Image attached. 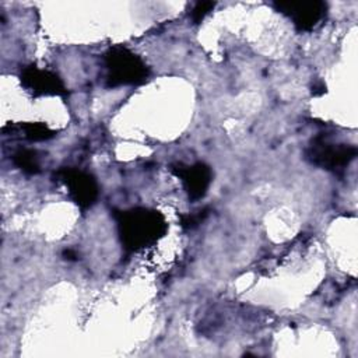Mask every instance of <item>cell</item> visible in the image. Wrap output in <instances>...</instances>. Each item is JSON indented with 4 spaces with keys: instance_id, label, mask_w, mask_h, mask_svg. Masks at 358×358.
<instances>
[{
    "instance_id": "6da1fadb",
    "label": "cell",
    "mask_w": 358,
    "mask_h": 358,
    "mask_svg": "<svg viewBox=\"0 0 358 358\" xmlns=\"http://www.w3.org/2000/svg\"><path fill=\"white\" fill-rule=\"evenodd\" d=\"M119 239L127 255L154 246L168 232V222L162 213L150 207L115 210Z\"/></svg>"
},
{
    "instance_id": "7a4b0ae2",
    "label": "cell",
    "mask_w": 358,
    "mask_h": 358,
    "mask_svg": "<svg viewBox=\"0 0 358 358\" xmlns=\"http://www.w3.org/2000/svg\"><path fill=\"white\" fill-rule=\"evenodd\" d=\"M103 85L117 88L123 85H141L151 74L145 62L133 50L123 45L110 46L102 56Z\"/></svg>"
},
{
    "instance_id": "3957f363",
    "label": "cell",
    "mask_w": 358,
    "mask_h": 358,
    "mask_svg": "<svg viewBox=\"0 0 358 358\" xmlns=\"http://www.w3.org/2000/svg\"><path fill=\"white\" fill-rule=\"evenodd\" d=\"M358 150L345 143H333L327 134L315 136L303 150L305 159L320 169L341 175L355 159Z\"/></svg>"
},
{
    "instance_id": "277c9868",
    "label": "cell",
    "mask_w": 358,
    "mask_h": 358,
    "mask_svg": "<svg viewBox=\"0 0 358 358\" xmlns=\"http://www.w3.org/2000/svg\"><path fill=\"white\" fill-rule=\"evenodd\" d=\"M53 176L57 182L66 186L70 200L81 211L90 210L96 203L99 197V185L91 173L80 168L63 166L57 169Z\"/></svg>"
},
{
    "instance_id": "5b68a950",
    "label": "cell",
    "mask_w": 358,
    "mask_h": 358,
    "mask_svg": "<svg viewBox=\"0 0 358 358\" xmlns=\"http://www.w3.org/2000/svg\"><path fill=\"white\" fill-rule=\"evenodd\" d=\"M273 7L288 17L299 32L313 31L327 15V3L320 0L274 1Z\"/></svg>"
},
{
    "instance_id": "8992f818",
    "label": "cell",
    "mask_w": 358,
    "mask_h": 358,
    "mask_svg": "<svg viewBox=\"0 0 358 358\" xmlns=\"http://www.w3.org/2000/svg\"><path fill=\"white\" fill-rule=\"evenodd\" d=\"M21 85L34 98L39 96H60L67 98L69 91L63 80L52 70L41 69L35 64L25 66L20 73Z\"/></svg>"
},
{
    "instance_id": "52a82bcc",
    "label": "cell",
    "mask_w": 358,
    "mask_h": 358,
    "mask_svg": "<svg viewBox=\"0 0 358 358\" xmlns=\"http://www.w3.org/2000/svg\"><path fill=\"white\" fill-rule=\"evenodd\" d=\"M169 171L180 179L190 201L201 200L213 182V169L206 162H194L192 165L173 162L169 165Z\"/></svg>"
},
{
    "instance_id": "ba28073f",
    "label": "cell",
    "mask_w": 358,
    "mask_h": 358,
    "mask_svg": "<svg viewBox=\"0 0 358 358\" xmlns=\"http://www.w3.org/2000/svg\"><path fill=\"white\" fill-rule=\"evenodd\" d=\"M13 164L25 175H36L41 172L39 154L32 148H18L11 155Z\"/></svg>"
},
{
    "instance_id": "9c48e42d",
    "label": "cell",
    "mask_w": 358,
    "mask_h": 358,
    "mask_svg": "<svg viewBox=\"0 0 358 358\" xmlns=\"http://www.w3.org/2000/svg\"><path fill=\"white\" fill-rule=\"evenodd\" d=\"M17 127L22 133L21 136L29 141H46L56 136V131L42 122H24Z\"/></svg>"
},
{
    "instance_id": "30bf717a",
    "label": "cell",
    "mask_w": 358,
    "mask_h": 358,
    "mask_svg": "<svg viewBox=\"0 0 358 358\" xmlns=\"http://www.w3.org/2000/svg\"><path fill=\"white\" fill-rule=\"evenodd\" d=\"M210 214V208H201L193 213H187V214H180L179 215V224L183 229H194L196 227H199Z\"/></svg>"
},
{
    "instance_id": "8fae6325",
    "label": "cell",
    "mask_w": 358,
    "mask_h": 358,
    "mask_svg": "<svg viewBox=\"0 0 358 358\" xmlns=\"http://www.w3.org/2000/svg\"><path fill=\"white\" fill-rule=\"evenodd\" d=\"M215 1H197L190 11V20L193 24H200L210 11L215 7Z\"/></svg>"
},
{
    "instance_id": "7c38bea8",
    "label": "cell",
    "mask_w": 358,
    "mask_h": 358,
    "mask_svg": "<svg viewBox=\"0 0 358 358\" xmlns=\"http://www.w3.org/2000/svg\"><path fill=\"white\" fill-rule=\"evenodd\" d=\"M310 92H312L313 96H320V95L326 94V85H324V83H322V81L315 83V84L312 85Z\"/></svg>"
},
{
    "instance_id": "4fadbf2b",
    "label": "cell",
    "mask_w": 358,
    "mask_h": 358,
    "mask_svg": "<svg viewBox=\"0 0 358 358\" xmlns=\"http://www.w3.org/2000/svg\"><path fill=\"white\" fill-rule=\"evenodd\" d=\"M63 257L67 260H77L78 256L73 249H66V250H63Z\"/></svg>"
}]
</instances>
